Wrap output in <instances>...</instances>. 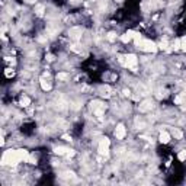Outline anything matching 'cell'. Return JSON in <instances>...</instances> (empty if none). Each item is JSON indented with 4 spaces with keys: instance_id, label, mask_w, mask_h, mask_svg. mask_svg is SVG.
<instances>
[{
    "instance_id": "obj_1",
    "label": "cell",
    "mask_w": 186,
    "mask_h": 186,
    "mask_svg": "<svg viewBox=\"0 0 186 186\" xmlns=\"http://www.w3.org/2000/svg\"><path fill=\"white\" fill-rule=\"evenodd\" d=\"M28 157H29V153L26 150H7L3 154L2 164L15 166V164H18V163L22 161V160H28Z\"/></svg>"
},
{
    "instance_id": "obj_2",
    "label": "cell",
    "mask_w": 186,
    "mask_h": 186,
    "mask_svg": "<svg viewBox=\"0 0 186 186\" xmlns=\"http://www.w3.org/2000/svg\"><path fill=\"white\" fill-rule=\"evenodd\" d=\"M135 45H137V48H140L141 51H146V53H156L158 50L156 42H153L150 39H144L143 36L135 41Z\"/></svg>"
},
{
    "instance_id": "obj_3",
    "label": "cell",
    "mask_w": 186,
    "mask_h": 186,
    "mask_svg": "<svg viewBox=\"0 0 186 186\" xmlns=\"http://www.w3.org/2000/svg\"><path fill=\"white\" fill-rule=\"evenodd\" d=\"M109 146H111V141H109V138H102L100 141H99V147H98V151L100 156H105L108 157L109 156Z\"/></svg>"
},
{
    "instance_id": "obj_4",
    "label": "cell",
    "mask_w": 186,
    "mask_h": 186,
    "mask_svg": "<svg viewBox=\"0 0 186 186\" xmlns=\"http://www.w3.org/2000/svg\"><path fill=\"white\" fill-rule=\"evenodd\" d=\"M137 64H138V58H137L135 54H128V55H125V63H124L125 67H128V68H135Z\"/></svg>"
},
{
    "instance_id": "obj_5",
    "label": "cell",
    "mask_w": 186,
    "mask_h": 186,
    "mask_svg": "<svg viewBox=\"0 0 186 186\" xmlns=\"http://www.w3.org/2000/svg\"><path fill=\"white\" fill-rule=\"evenodd\" d=\"M125 135H127L125 125L124 124H118V125H116V128H115V137H116V140H124Z\"/></svg>"
},
{
    "instance_id": "obj_6",
    "label": "cell",
    "mask_w": 186,
    "mask_h": 186,
    "mask_svg": "<svg viewBox=\"0 0 186 186\" xmlns=\"http://www.w3.org/2000/svg\"><path fill=\"white\" fill-rule=\"evenodd\" d=\"M158 140H160V143H163V144H167V143H170V134H169V132H166V131H163V132L160 134Z\"/></svg>"
},
{
    "instance_id": "obj_7",
    "label": "cell",
    "mask_w": 186,
    "mask_h": 186,
    "mask_svg": "<svg viewBox=\"0 0 186 186\" xmlns=\"http://www.w3.org/2000/svg\"><path fill=\"white\" fill-rule=\"evenodd\" d=\"M151 108H153V102H151V100H144L143 105H140V111H143V112L150 111Z\"/></svg>"
},
{
    "instance_id": "obj_8",
    "label": "cell",
    "mask_w": 186,
    "mask_h": 186,
    "mask_svg": "<svg viewBox=\"0 0 186 186\" xmlns=\"http://www.w3.org/2000/svg\"><path fill=\"white\" fill-rule=\"evenodd\" d=\"M67 151H70V150H68V148H65V147H55V148H54V153H55V154H58V156L68 154Z\"/></svg>"
},
{
    "instance_id": "obj_9",
    "label": "cell",
    "mask_w": 186,
    "mask_h": 186,
    "mask_svg": "<svg viewBox=\"0 0 186 186\" xmlns=\"http://www.w3.org/2000/svg\"><path fill=\"white\" fill-rule=\"evenodd\" d=\"M41 87H42V90H51V83L50 82H46L45 79H41Z\"/></svg>"
},
{
    "instance_id": "obj_10",
    "label": "cell",
    "mask_w": 186,
    "mask_h": 186,
    "mask_svg": "<svg viewBox=\"0 0 186 186\" xmlns=\"http://www.w3.org/2000/svg\"><path fill=\"white\" fill-rule=\"evenodd\" d=\"M20 105H22V106H25V108L29 106V105H31V99L26 98V96H22V98H20Z\"/></svg>"
},
{
    "instance_id": "obj_11",
    "label": "cell",
    "mask_w": 186,
    "mask_h": 186,
    "mask_svg": "<svg viewBox=\"0 0 186 186\" xmlns=\"http://www.w3.org/2000/svg\"><path fill=\"white\" fill-rule=\"evenodd\" d=\"M177 157H179L180 161H185V160H186V150H180L179 154H177Z\"/></svg>"
},
{
    "instance_id": "obj_12",
    "label": "cell",
    "mask_w": 186,
    "mask_h": 186,
    "mask_svg": "<svg viewBox=\"0 0 186 186\" xmlns=\"http://www.w3.org/2000/svg\"><path fill=\"white\" fill-rule=\"evenodd\" d=\"M5 74H6V77H7V79H10V77H13L15 71H13V70H12L10 67H7V68H6V71H5Z\"/></svg>"
},
{
    "instance_id": "obj_13",
    "label": "cell",
    "mask_w": 186,
    "mask_h": 186,
    "mask_svg": "<svg viewBox=\"0 0 186 186\" xmlns=\"http://www.w3.org/2000/svg\"><path fill=\"white\" fill-rule=\"evenodd\" d=\"M68 77H70V76H68L67 73H58V74H57V79H58V80H67Z\"/></svg>"
},
{
    "instance_id": "obj_14",
    "label": "cell",
    "mask_w": 186,
    "mask_h": 186,
    "mask_svg": "<svg viewBox=\"0 0 186 186\" xmlns=\"http://www.w3.org/2000/svg\"><path fill=\"white\" fill-rule=\"evenodd\" d=\"M180 50L182 51H186V36H183L180 39Z\"/></svg>"
},
{
    "instance_id": "obj_15",
    "label": "cell",
    "mask_w": 186,
    "mask_h": 186,
    "mask_svg": "<svg viewBox=\"0 0 186 186\" xmlns=\"http://www.w3.org/2000/svg\"><path fill=\"white\" fill-rule=\"evenodd\" d=\"M173 135H175V138H177V140H180V138L183 137L182 131H179V129H176V128H175V131H173Z\"/></svg>"
},
{
    "instance_id": "obj_16",
    "label": "cell",
    "mask_w": 186,
    "mask_h": 186,
    "mask_svg": "<svg viewBox=\"0 0 186 186\" xmlns=\"http://www.w3.org/2000/svg\"><path fill=\"white\" fill-rule=\"evenodd\" d=\"M35 12H36V15H39V16H41V15L44 13V6H42V5H39V6H36V9H35Z\"/></svg>"
},
{
    "instance_id": "obj_17",
    "label": "cell",
    "mask_w": 186,
    "mask_h": 186,
    "mask_svg": "<svg viewBox=\"0 0 186 186\" xmlns=\"http://www.w3.org/2000/svg\"><path fill=\"white\" fill-rule=\"evenodd\" d=\"M157 46H158V48H161V50H166V48H167V42H166V41H163V42H160Z\"/></svg>"
},
{
    "instance_id": "obj_18",
    "label": "cell",
    "mask_w": 186,
    "mask_h": 186,
    "mask_svg": "<svg viewBox=\"0 0 186 186\" xmlns=\"http://www.w3.org/2000/svg\"><path fill=\"white\" fill-rule=\"evenodd\" d=\"M108 39H109V41H113V39H115V34H113V32L108 34Z\"/></svg>"
},
{
    "instance_id": "obj_19",
    "label": "cell",
    "mask_w": 186,
    "mask_h": 186,
    "mask_svg": "<svg viewBox=\"0 0 186 186\" xmlns=\"http://www.w3.org/2000/svg\"><path fill=\"white\" fill-rule=\"evenodd\" d=\"M124 95H125V96H129V90L125 89V90H124Z\"/></svg>"
},
{
    "instance_id": "obj_20",
    "label": "cell",
    "mask_w": 186,
    "mask_h": 186,
    "mask_svg": "<svg viewBox=\"0 0 186 186\" xmlns=\"http://www.w3.org/2000/svg\"><path fill=\"white\" fill-rule=\"evenodd\" d=\"M26 2H29V3H34V2H35V0H26Z\"/></svg>"
}]
</instances>
